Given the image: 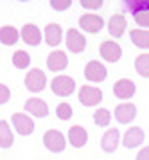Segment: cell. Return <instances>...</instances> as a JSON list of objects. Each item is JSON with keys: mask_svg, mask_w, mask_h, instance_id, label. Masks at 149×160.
<instances>
[{"mask_svg": "<svg viewBox=\"0 0 149 160\" xmlns=\"http://www.w3.org/2000/svg\"><path fill=\"white\" fill-rule=\"evenodd\" d=\"M52 87V92L59 97H68V95L76 90V81L72 79L70 76H57L52 79L50 83Z\"/></svg>", "mask_w": 149, "mask_h": 160, "instance_id": "6da1fadb", "label": "cell"}, {"mask_svg": "<svg viewBox=\"0 0 149 160\" xmlns=\"http://www.w3.org/2000/svg\"><path fill=\"white\" fill-rule=\"evenodd\" d=\"M43 144L45 148L52 153H59L65 149V146H67V140H65V135L61 131L57 130H49L45 135H43Z\"/></svg>", "mask_w": 149, "mask_h": 160, "instance_id": "7a4b0ae2", "label": "cell"}, {"mask_svg": "<svg viewBox=\"0 0 149 160\" xmlns=\"http://www.w3.org/2000/svg\"><path fill=\"white\" fill-rule=\"evenodd\" d=\"M45 85H47V76H45L43 70L31 68L27 72V76H25V87H27V90L36 94V92H42L45 88Z\"/></svg>", "mask_w": 149, "mask_h": 160, "instance_id": "3957f363", "label": "cell"}, {"mask_svg": "<svg viewBox=\"0 0 149 160\" xmlns=\"http://www.w3.org/2000/svg\"><path fill=\"white\" fill-rule=\"evenodd\" d=\"M108 76V70L106 67L102 65L101 61H88L85 67V78L88 81H92V83H101V81H104Z\"/></svg>", "mask_w": 149, "mask_h": 160, "instance_id": "277c9868", "label": "cell"}, {"mask_svg": "<svg viewBox=\"0 0 149 160\" xmlns=\"http://www.w3.org/2000/svg\"><path fill=\"white\" fill-rule=\"evenodd\" d=\"M99 52H101V56L106 59V61H110V63H117V61L121 59V56H122L121 45L115 43V42H112V40L102 42L101 47H99Z\"/></svg>", "mask_w": 149, "mask_h": 160, "instance_id": "5b68a950", "label": "cell"}, {"mask_svg": "<svg viewBox=\"0 0 149 160\" xmlns=\"http://www.w3.org/2000/svg\"><path fill=\"white\" fill-rule=\"evenodd\" d=\"M101 99H102V92H101L99 88L95 87H83L79 90V101L81 104H85V106H95V104H99Z\"/></svg>", "mask_w": 149, "mask_h": 160, "instance_id": "8992f818", "label": "cell"}, {"mask_svg": "<svg viewBox=\"0 0 149 160\" xmlns=\"http://www.w3.org/2000/svg\"><path fill=\"white\" fill-rule=\"evenodd\" d=\"M79 25H81L83 31L90 32V34H95L104 27V20L99 15H83L79 18Z\"/></svg>", "mask_w": 149, "mask_h": 160, "instance_id": "52a82bcc", "label": "cell"}, {"mask_svg": "<svg viewBox=\"0 0 149 160\" xmlns=\"http://www.w3.org/2000/svg\"><path fill=\"white\" fill-rule=\"evenodd\" d=\"M67 47H68V51H72L74 54L83 52L85 47H86L85 36H83L77 29H68L67 31Z\"/></svg>", "mask_w": 149, "mask_h": 160, "instance_id": "ba28073f", "label": "cell"}, {"mask_svg": "<svg viewBox=\"0 0 149 160\" xmlns=\"http://www.w3.org/2000/svg\"><path fill=\"white\" fill-rule=\"evenodd\" d=\"M13 126H14V130L18 131L20 135H23V137H27V135H31V133L34 131V122H32V119L29 115H25V113H14L13 115Z\"/></svg>", "mask_w": 149, "mask_h": 160, "instance_id": "9c48e42d", "label": "cell"}, {"mask_svg": "<svg viewBox=\"0 0 149 160\" xmlns=\"http://www.w3.org/2000/svg\"><path fill=\"white\" fill-rule=\"evenodd\" d=\"M137 117V106L131 102H124L115 108V119L121 124H128Z\"/></svg>", "mask_w": 149, "mask_h": 160, "instance_id": "30bf717a", "label": "cell"}, {"mask_svg": "<svg viewBox=\"0 0 149 160\" xmlns=\"http://www.w3.org/2000/svg\"><path fill=\"white\" fill-rule=\"evenodd\" d=\"M135 83L131 79H119L113 85V94L119 97V99H129L135 95Z\"/></svg>", "mask_w": 149, "mask_h": 160, "instance_id": "8fae6325", "label": "cell"}, {"mask_svg": "<svg viewBox=\"0 0 149 160\" xmlns=\"http://www.w3.org/2000/svg\"><path fill=\"white\" fill-rule=\"evenodd\" d=\"M25 110H27L31 115L36 117H47L49 115V104L40 99V97H31L27 102H25Z\"/></svg>", "mask_w": 149, "mask_h": 160, "instance_id": "7c38bea8", "label": "cell"}, {"mask_svg": "<svg viewBox=\"0 0 149 160\" xmlns=\"http://www.w3.org/2000/svg\"><path fill=\"white\" fill-rule=\"evenodd\" d=\"M22 40L27 45H40L42 42V31L34 23H25L22 29Z\"/></svg>", "mask_w": 149, "mask_h": 160, "instance_id": "4fadbf2b", "label": "cell"}, {"mask_svg": "<svg viewBox=\"0 0 149 160\" xmlns=\"http://www.w3.org/2000/svg\"><path fill=\"white\" fill-rule=\"evenodd\" d=\"M119 138H121V133L119 130H108L102 138H101V148H102V151L106 153H113L117 149V146H119Z\"/></svg>", "mask_w": 149, "mask_h": 160, "instance_id": "5bb4252c", "label": "cell"}, {"mask_svg": "<svg viewBox=\"0 0 149 160\" xmlns=\"http://www.w3.org/2000/svg\"><path fill=\"white\" fill-rule=\"evenodd\" d=\"M68 140L74 148H83L88 140V131L83 128V126H72L68 130Z\"/></svg>", "mask_w": 149, "mask_h": 160, "instance_id": "9a60e30c", "label": "cell"}, {"mask_svg": "<svg viewBox=\"0 0 149 160\" xmlns=\"http://www.w3.org/2000/svg\"><path fill=\"white\" fill-rule=\"evenodd\" d=\"M61 36H63V29L59 23H49L45 27V42L50 47H56L61 43Z\"/></svg>", "mask_w": 149, "mask_h": 160, "instance_id": "2e32d148", "label": "cell"}, {"mask_svg": "<svg viewBox=\"0 0 149 160\" xmlns=\"http://www.w3.org/2000/svg\"><path fill=\"white\" fill-rule=\"evenodd\" d=\"M68 65V58H67V54L63 51H54L49 54V58H47V67H49L50 70H63L65 67Z\"/></svg>", "mask_w": 149, "mask_h": 160, "instance_id": "e0dca14e", "label": "cell"}, {"mask_svg": "<svg viewBox=\"0 0 149 160\" xmlns=\"http://www.w3.org/2000/svg\"><path fill=\"white\" fill-rule=\"evenodd\" d=\"M126 27H128V22H126V18L122 15H113L110 18V22H108V31L115 38H121L124 34Z\"/></svg>", "mask_w": 149, "mask_h": 160, "instance_id": "ac0fdd59", "label": "cell"}, {"mask_svg": "<svg viewBox=\"0 0 149 160\" xmlns=\"http://www.w3.org/2000/svg\"><path fill=\"white\" fill-rule=\"evenodd\" d=\"M144 142V130L138 128V126H133L126 131L124 135V146L126 148H137Z\"/></svg>", "mask_w": 149, "mask_h": 160, "instance_id": "d6986e66", "label": "cell"}, {"mask_svg": "<svg viewBox=\"0 0 149 160\" xmlns=\"http://www.w3.org/2000/svg\"><path fill=\"white\" fill-rule=\"evenodd\" d=\"M18 31L14 29L13 25H4L0 27V43L4 45H14L18 42Z\"/></svg>", "mask_w": 149, "mask_h": 160, "instance_id": "ffe728a7", "label": "cell"}, {"mask_svg": "<svg viewBox=\"0 0 149 160\" xmlns=\"http://www.w3.org/2000/svg\"><path fill=\"white\" fill-rule=\"evenodd\" d=\"M131 40L138 49H149V31L144 29H133L131 32Z\"/></svg>", "mask_w": 149, "mask_h": 160, "instance_id": "44dd1931", "label": "cell"}, {"mask_svg": "<svg viewBox=\"0 0 149 160\" xmlns=\"http://www.w3.org/2000/svg\"><path fill=\"white\" fill-rule=\"evenodd\" d=\"M13 144V131L9 130V124L6 121H0V148H11Z\"/></svg>", "mask_w": 149, "mask_h": 160, "instance_id": "7402d4cb", "label": "cell"}, {"mask_svg": "<svg viewBox=\"0 0 149 160\" xmlns=\"http://www.w3.org/2000/svg\"><path fill=\"white\" fill-rule=\"evenodd\" d=\"M135 68L142 78H149V54H140V56H137Z\"/></svg>", "mask_w": 149, "mask_h": 160, "instance_id": "603a6c76", "label": "cell"}, {"mask_svg": "<svg viewBox=\"0 0 149 160\" xmlns=\"http://www.w3.org/2000/svg\"><path fill=\"white\" fill-rule=\"evenodd\" d=\"M31 63V56L25 51H16L13 54V65L16 68H27Z\"/></svg>", "mask_w": 149, "mask_h": 160, "instance_id": "cb8c5ba5", "label": "cell"}, {"mask_svg": "<svg viewBox=\"0 0 149 160\" xmlns=\"http://www.w3.org/2000/svg\"><path fill=\"white\" fill-rule=\"evenodd\" d=\"M93 121H95L97 126H108L110 121H112V113H110V110L99 108L95 113H93Z\"/></svg>", "mask_w": 149, "mask_h": 160, "instance_id": "d4e9b609", "label": "cell"}, {"mask_svg": "<svg viewBox=\"0 0 149 160\" xmlns=\"http://www.w3.org/2000/svg\"><path fill=\"white\" fill-rule=\"evenodd\" d=\"M133 16L140 27H149V9H138L133 13Z\"/></svg>", "mask_w": 149, "mask_h": 160, "instance_id": "484cf974", "label": "cell"}, {"mask_svg": "<svg viewBox=\"0 0 149 160\" xmlns=\"http://www.w3.org/2000/svg\"><path fill=\"white\" fill-rule=\"evenodd\" d=\"M56 115L61 119V121H68L72 117V106L68 102H61V104H57L56 108Z\"/></svg>", "mask_w": 149, "mask_h": 160, "instance_id": "4316f807", "label": "cell"}, {"mask_svg": "<svg viewBox=\"0 0 149 160\" xmlns=\"http://www.w3.org/2000/svg\"><path fill=\"white\" fill-rule=\"evenodd\" d=\"M72 6L70 0H50V8L56 9V11H65Z\"/></svg>", "mask_w": 149, "mask_h": 160, "instance_id": "83f0119b", "label": "cell"}, {"mask_svg": "<svg viewBox=\"0 0 149 160\" xmlns=\"http://www.w3.org/2000/svg\"><path fill=\"white\" fill-rule=\"evenodd\" d=\"M126 6L135 13L138 9H149V0H146V2H142V0H133V2H128Z\"/></svg>", "mask_w": 149, "mask_h": 160, "instance_id": "f1b7e54d", "label": "cell"}, {"mask_svg": "<svg viewBox=\"0 0 149 160\" xmlns=\"http://www.w3.org/2000/svg\"><path fill=\"white\" fill-rule=\"evenodd\" d=\"M85 9H99L102 8V0H81L79 2Z\"/></svg>", "mask_w": 149, "mask_h": 160, "instance_id": "f546056e", "label": "cell"}, {"mask_svg": "<svg viewBox=\"0 0 149 160\" xmlns=\"http://www.w3.org/2000/svg\"><path fill=\"white\" fill-rule=\"evenodd\" d=\"M9 97H11V90H9L6 85H0V104L7 102L9 101Z\"/></svg>", "mask_w": 149, "mask_h": 160, "instance_id": "4dcf8cb0", "label": "cell"}, {"mask_svg": "<svg viewBox=\"0 0 149 160\" xmlns=\"http://www.w3.org/2000/svg\"><path fill=\"white\" fill-rule=\"evenodd\" d=\"M137 160H149V146L138 151V155H137Z\"/></svg>", "mask_w": 149, "mask_h": 160, "instance_id": "1f68e13d", "label": "cell"}]
</instances>
